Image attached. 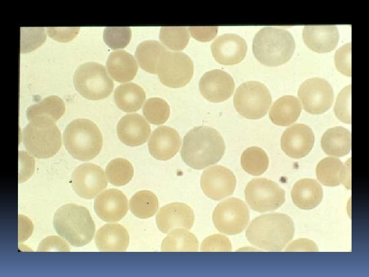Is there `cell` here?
Returning <instances> with one entry per match:
<instances>
[{
	"label": "cell",
	"mask_w": 369,
	"mask_h": 277,
	"mask_svg": "<svg viewBox=\"0 0 369 277\" xmlns=\"http://www.w3.org/2000/svg\"><path fill=\"white\" fill-rule=\"evenodd\" d=\"M225 148L224 140L217 130L208 126H198L184 136L180 154L188 166L200 170L218 162Z\"/></svg>",
	"instance_id": "cell-1"
},
{
	"label": "cell",
	"mask_w": 369,
	"mask_h": 277,
	"mask_svg": "<svg viewBox=\"0 0 369 277\" xmlns=\"http://www.w3.org/2000/svg\"><path fill=\"white\" fill-rule=\"evenodd\" d=\"M295 227L288 215L272 213L255 218L245 235L254 246L269 251L282 250L293 238Z\"/></svg>",
	"instance_id": "cell-2"
},
{
	"label": "cell",
	"mask_w": 369,
	"mask_h": 277,
	"mask_svg": "<svg viewBox=\"0 0 369 277\" xmlns=\"http://www.w3.org/2000/svg\"><path fill=\"white\" fill-rule=\"evenodd\" d=\"M53 223L58 234L74 247L86 245L94 236V222L89 211L83 206L63 205L55 212Z\"/></svg>",
	"instance_id": "cell-3"
},
{
	"label": "cell",
	"mask_w": 369,
	"mask_h": 277,
	"mask_svg": "<svg viewBox=\"0 0 369 277\" xmlns=\"http://www.w3.org/2000/svg\"><path fill=\"white\" fill-rule=\"evenodd\" d=\"M295 42L288 30L267 26L255 34L252 50L256 58L262 64L270 67L283 65L292 56Z\"/></svg>",
	"instance_id": "cell-4"
},
{
	"label": "cell",
	"mask_w": 369,
	"mask_h": 277,
	"mask_svg": "<svg viewBox=\"0 0 369 277\" xmlns=\"http://www.w3.org/2000/svg\"><path fill=\"white\" fill-rule=\"evenodd\" d=\"M66 149L74 159L88 161L100 153L103 144L102 136L98 126L86 118L71 121L63 133Z\"/></svg>",
	"instance_id": "cell-5"
},
{
	"label": "cell",
	"mask_w": 369,
	"mask_h": 277,
	"mask_svg": "<svg viewBox=\"0 0 369 277\" xmlns=\"http://www.w3.org/2000/svg\"><path fill=\"white\" fill-rule=\"evenodd\" d=\"M22 140L27 152L37 158L52 157L61 146L59 129L52 119L44 115L30 121L23 130Z\"/></svg>",
	"instance_id": "cell-6"
},
{
	"label": "cell",
	"mask_w": 369,
	"mask_h": 277,
	"mask_svg": "<svg viewBox=\"0 0 369 277\" xmlns=\"http://www.w3.org/2000/svg\"><path fill=\"white\" fill-rule=\"evenodd\" d=\"M73 83L77 91L85 98L99 100L112 93L114 84L106 68L96 62L80 65L73 75Z\"/></svg>",
	"instance_id": "cell-7"
},
{
	"label": "cell",
	"mask_w": 369,
	"mask_h": 277,
	"mask_svg": "<svg viewBox=\"0 0 369 277\" xmlns=\"http://www.w3.org/2000/svg\"><path fill=\"white\" fill-rule=\"evenodd\" d=\"M233 101L235 109L241 116L256 120L266 114L272 103V97L264 84L258 81H248L237 88Z\"/></svg>",
	"instance_id": "cell-8"
},
{
	"label": "cell",
	"mask_w": 369,
	"mask_h": 277,
	"mask_svg": "<svg viewBox=\"0 0 369 277\" xmlns=\"http://www.w3.org/2000/svg\"><path fill=\"white\" fill-rule=\"evenodd\" d=\"M244 195L250 208L258 212L274 211L285 202V191L275 182L257 178L250 181L245 187Z\"/></svg>",
	"instance_id": "cell-9"
},
{
	"label": "cell",
	"mask_w": 369,
	"mask_h": 277,
	"mask_svg": "<svg viewBox=\"0 0 369 277\" xmlns=\"http://www.w3.org/2000/svg\"><path fill=\"white\" fill-rule=\"evenodd\" d=\"M193 72V62L187 54L168 50L161 56L157 70L160 82L173 88L186 86L191 81Z\"/></svg>",
	"instance_id": "cell-10"
},
{
	"label": "cell",
	"mask_w": 369,
	"mask_h": 277,
	"mask_svg": "<svg viewBox=\"0 0 369 277\" xmlns=\"http://www.w3.org/2000/svg\"><path fill=\"white\" fill-rule=\"evenodd\" d=\"M250 219L249 209L239 199L231 197L219 203L213 213L215 227L220 232L235 235L241 232Z\"/></svg>",
	"instance_id": "cell-11"
},
{
	"label": "cell",
	"mask_w": 369,
	"mask_h": 277,
	"mask_svg": "<svg viewBox=\"0 0 369 277\" xmlns=\"http://www.w3.org/2000/svg\"><path fill=\"white\" fill-rule=\"evenodd\" d=\"M298 95L303 109L313 114H321L329 110L334 98L331 84L326 80L317 77L303 82L298 89Z\"/></svg>",
	"instance_id": "cell-12"
},
{
	"label": "cell",
	"mask_w": 369,
	"mask_h": 277,
	"mask_svg": "<svg viewBox=\"0 0 369 277\" xmlns=\"http://www.w3.org/2000/svg\"><path fill=\"white\" fill-rule=\"evenodd\" d=\"M71 186L80 197L94 198L108 186L104 170L92 163H84L77 167L71 177Z\"/></svg>",
	"instance_id": "cell-13"
},
{
	"label": "cell",
	"mask_w": 369,
	"mask_h": 277,
	"mask_svg": "<svg viewBox=\"0 0 369 277\" xmlns=\"http://www.w3.org/2000/svg\"><path fill=\"white\" fill-rule=\"evenodd\" d=\"M236 184L234 173L227 167L219 165L204 170L200 179L202 191L207 196L215 201L232 195Z\"/></svg>",
	"instance_id": "cell-14"
},
{
	"label": "cell",
	"mask_w": 369,
	"mask_h": 277,
	"mask_svg": "<svg viewBox=\"0 0 369 277\" xmlns=\"http://www.w3.org/2000/svg\"><path fill=\"white\" fill-rule=\"evenodd\" d=\"M235 85L227 72L214 69L204 73L199 82L201 94L207 100L219 103L228 100L234 92Z\"/></svg>",
	"instance_id": "cell-15"
},
{
	"label": "cell",
	"mask_w": 369,
	"mask_h": 277,
	"mask_svg": "<svg viewBox=\"0 0 369 277\" xmlns=\"http://www.w3.org/2000/svg\"><path fill=\"white\" fill-rule=\"evenodd\" d=\"M312 130L303 124H296L286 129L281 137V147L289 156L299 159L308 155L314 144Z\"/></svg>",
	"instance_id": "cell-16"
},
{
	"label": "cell",
	"mask_w": 369,
	"mask_h": 277,
	"mask_svg": "<svg viewBox=\"0 0 369 277\" xmlns=\"http://www.w3.org/2000/svg\"><path fill=\"white\" fill-rule=\"evenodd\" d=\"M247 49L244 39L234 33L219 36L211 46L215 61L224 65H233L241 62L245 56Z\"/></svg>",
	"instance_id": "cell-17"
},
{
	"label": "cell",
	"mask_w": 369,
	"mask_h": 277,
	"mask_svg": "<svg viewBox=\"0 0 369 277\" xmlns=\"http://www.w3.org/2000/svg\"><path fill=\"white\" fill-rule=\"evenodd\" d=\"M94 209L97 215L102 221L117 222L127 213L128 199L121 190L108 189L96 196L94 202Z\"/></svg>",
	"instance_id": "cell-18"
},
{
	"label": "cell",
	"mask_w": 369,
	"mask_h": 277,
	"mask_svg": "<svg viewBox=\"0 0 369 277\" xmlns=\"http://www.w3.org/2000/svg\"><path fill=\"white\" fill-rule=\"evenodd\" d=\"M195 217L192 208L183 203L174 202L162 207L156 221L158 229L168 233L176 228L189 229L193 225Z\"/></svg>",
	"instance_id": "cell-19"
},
{
	"label": "cell",
	"mask_w": 369,
	"mask_h": 277,
	"mask_svg": "<svg viewBox=\"0 0 369 277\" xmlns=\"http://www.w3.org/2000/svg\"><path fill=\"white\" fill-rule=\"evenodd\" d=\"M181 138L174 129L162 126L155 129L148 142V149L151 155L161 161H167L179 151Z\"/></svg>",
	"instance_id": "cell-20"
},
{
	"label": "cell",
	"mask_w": 369,
	"mask_h": 277,
	"mask_svg": "<svg viewBox=\"0 0 369 277\" xmlns=\"http://www.w3.org/2000/svg\"><path fill=\"white\" fill-rule=\"evenodd\" d=\"M116 130L120 141L130 147L145 143L151 134L149 124L141 115L136 113L122 116L117 124Z\"/></svg>",
	"instance_id": "cell-21"
},
{
	"label": "cell",
	"mask_w": 369,
	"mask_h": 277,
	"mask_svg": "<svg viewBox=\"0 0 369 277\" xmlns=\"http://www.w3.org/2000/svg\"><path fill=\"white\" fill-rule=\"evenodd\" d=\"M302 36L309 48L316 52L326 53L335 48L339 33L336 25H306Z\"/></svg>",
	"instance_id": "cell-22"
},
{
	"label": "cell",
	"mask_w": 369,
	"mask_h": 277,
	"mask_svg": "<svg viewBox=\"0 0 369 277\" xmlns=\"http://www.w3.org/2000/svg\"><path fill=\"white\" fill-rule=\"evenodd\" d=\"M95 244L102 252H124L129 244L130 238L127 229L117 223L106 224L97 231Z\"/></svg>",
	"instance_id": "cell-23"
},
{
	"label": "cell",
	"mask_w": 369,
	"mask_h": 277,
	"mask_svg": "<svg viewBox=\"0 0 369 277\" xmlns=\"http://www.w3.org/2000/svg\"><path fill=\"white\" fill-rule=\"evenodd\" d=\"M350 167L335 157H326L317 164L316 173L317 179L323 185L334 187L341 184L348 185Z\"/></svg>",
	"instance_id": "cell-24"
},
{
	"label": "cell",
	"mask_w": 369,
	"mask_h": 277,
	"mask_svg": "<svg viewBox=\"0 0 369 277\" xmlns=\"http://www.w3.org/2000/svg\"><path fill=\"white\" fill-rule=\"evenodd\" d=\"M106 66L110 75L119 83L132 80L138 70L134 56L124 50L112 52L107 58Z\"/></svg>",
	"instance_id": "cell-25"
},
{
	"label": "cell",
	"mask_w": 369,
	"mask_h": 277,
	"mask_svg": "<svg viewBox=\"0 0 369 277\" xmlns=\"http://www.w3.org/2000/svg\"><path fill=\"white\" fill-rule=\"evenodd\" d=\"M291 196L293 202L297 207L305 210L312 209L321 203L323 190L314 179H301L294 185Z\"/></svg>",
	"instance_id": "cell-26"
},
{
	"label": "cell",
	"mask_w": 369,
	"mask_h": 277,
	"mask_svg": "<svg viewBox=\"0 0 369 277\" xmlns=\"http://www.w3.org/2000/svg\"><path fill=\"white\" fill-rule=\"evenodd\" d=\"M301 111V105L295 96L286 95L277 99L269 111V117L273 123L286 126L298 119Z\"/></svg>",
	"instance_id": "cell-27"
},
{
	"label": "cell",
	"mask_w": 369,
	"mask_h": 277,
	"mask_svg": "<svg viewBox=\"0 0 369 277\" xmlns=\"http://www.w3.org/2000/svg\"><path fill=\"white\" fill-rule=\"evenodd\" d=\"M321 147L327 155L341 157L351 150V132L348 129L337 126L327 130L321 140Z\"/></svg>",
	"instance_id": "cell-28"
},
{
	"label": "cell",
	"mask_w": 369,
	"mask_h": 277,
	"mask_svg": "<svg viewBox=\"0 0 369 277\" xmlns=\"http://www.w3.org/2000/svg\"><path fill=\"white\" fill-rule=\"evenodd\" d=\"M113 97L119 109L126 112H132L141 108L146 95L139 85L128 83L119 85L115 90Z\"/></svg>",
	"instance_id": "cell-29"
},
{
	"label": "cell",
	"mask_w": 369,
	"mask_h": 277,
	"mask_svg": "<svg viewBox=\"0 0 369 277\" xmlns=\"http://www.w3.org/2000/svg\"><path fill=\"white\" fill-rule=\"evenodd\" d=\"M167 50L159 42L147 40L138 45L135 55L139 66L143 70L155 74L160 58Z\"/></svg>",
	"instance_id": "cell-30"
},
{
	"label": "cell",
	"mask_w": 369,
	"mask_h": 277,
	"mask_svg": "<svg viewBox=\"0 0 369 277\" xmlns=\"http://www.w3.org/2000/svg\"><path fill=\"white\" fill-rule=\"evenodd\" d=\"M199 243L196 236L187 229L176 228L171 231L161 245L163 252H196Z\"/></svg>",
	"instance_id": "cell-31"
},
{
	"label": "cell",
	"mask_w": 369,
	"mask_h": 277,
	"mask_svg": "<svg viewBox=\"0 0 369 277\" xmlns=\"http://www.w3.org/2000/svg\"><path fill=\"white\" fill-rule=\"evenodd\" d=\"M65 111L63 101L56 95H50L28 107L26 115L29 121L35 116L44 115L50 117L55 122L63 115Z\"/></svg>",
	"instance_id": "cell-32"
},
{
	"label": "cell",
	"mask_w": 369,
	"mask_h": 277,
	"mask_svg": "<svg viewBox=\"0 0 369 277\" xmlns=\"http://www.w3.org/2000/svg\"><path fill=\"white\" fill-rule=\"evenodd\" d=\"M159 203L156 195L149 190H141L135 193L130 200V209L136 217L147 219L158 211Z\"/></svg>",
	"instance_id": "cell-33"
},
{
	"label": "cell",
	"mask_w": 369,
	"mask_h": 277,
	"mask_svg": "<svg viewBox=\"0 0 369 277\" xmlns=\"http://www.w3.org/2000/svg\"><path fill=\"white\" fill-rule=\"evenodd\" d=\"M268 156L260 147L252 146L243 151L241 156V165L248 173L254 176L262 174L268 169Z\"/></svg>",
	"instance_id": "cell-34"
},
{
	"label": "cell",
	"mask_w": 369,
	"mask_h": 277,
	"mask_svg": "<svg viewBox=\"0 0 369 277\" xmlns=\"http://www.w3.org/2000/svg\"><path fill=\"white\" fill-rule=\"evenodd\" d=\"M106 173L109 182L116 186H124L129 183L134 175L132 164L123 158L111 160L107 165Z\"/></svg>",
	"instance_id": "cell-35"
},
{
	"label": "cell",
	"mask_w": 369,
	"mask_h": 277,
	"mask_svg": "<svg viewBox=\"0 0 369 277\" xmlns=\"http://www.w3.org/2000/svg\"><path fill=\"white\" fill-rule=\"evenodd\" d=\"M190 34L186 27H162L159 38L162 43L170 49L183 50L190 39Z\"/></svg>",
	"instance_id": "cell-36"
},
{
	"label": "cell",
	"mask_w": 369,
	"mask_h": 277,
	"mask_svg": "<svg viewBox=\"0 0 369 277\" xmlns=\"http://www.w3.org/2000/svg\"><path fill=\"white\" fill-rule=\"evenodd\" d=\"M142 112L149 122L159 125L168 120L170 113V106L162 98L152 97L146 101L142 108Z\"/></svg>",
	"instance_id": "cell-37"
},
{
	"label": "cell",
	"mask_w": 369,
	"mask_h": 277,
	"mask_svg": "<svg viewBox=\"0 0 369 277\" xmlns=\"http://www.w3.org/2000/svg\"><path fill=\"white\" fill-rule=\"evenodd\" d=\"M131 30L128 27H107L104 30V41L112 49L126 47L131 38Z\"/></svg>",
	"instance_id": "cell-38"
},
{
	"label": "cell",
	"mask_w": 369,
	"mask_h": 277,
	"mask_svg": "<svg viewBox=\"0 0 369 277\" xmlns=\"http://www.w3.org/2000/svg\"><path fill=\"white\" fill-rule=\"evenodd\" d=\"M336 116L341 122L351 124V85L339 93L334 108Z\"/></svg>",
	"instance_id": "cell-39"
},
{
	"label": "cell",
	"mask_w": 369,
	"mask_h": 277,
	"mask_svg": "<svg viewBox=\"0 0 369 277\" xmlns=\"http://www.w3.org/2000/svg\"><path fill=\"white\" fill-rule=\"evenodd\" d=\"M21 34V52H27L39 46L46 39L44 28L24 29Z\"/></svg>",
	"instance_id": "cell-40"
},
{
	"label": "cell",
	"mask_w": 369,
	"mask_h": 277,
	"mask_svg": "<svg viewBox=\"0 0 369 277\" xmlns=\"http://www.w3.org/2000/svg\"><path fill=\"white\" fill-rule=\"evenodd\" d=\"M231 250L232 245L229 239L220 234H215L206 238L200 246V251L203 252H229Z\"/></svg>",
	"instance_id": "cell-41"
},
{
	"label": "cell",
	"mask_w": 369,
	"mask_h": 277,
	"mask_svg": "<svg viewBox=\"0 0 369 277\" xmlns=\"http://www.w3.org/2000/svg\"><path fill=\"white\" fill-rule=\"evenodd\" d=\"M334 61L336 67L340 72L351 76V42L343 45L336 50Z\"/></svg>",
	"instance_id": "cell-42"
},
{
	"label": "cell",
	"mask_w": 369,
	"mask_h": 277,
	"mask_svg": "<svg viewBox=\"0 0 369 277\" xmlns=\"http://www.w3.org/2000/svg\"><path fill=\"white\" fill-rule=\"evenodd\" d=\"M70 247L62 238L57 236H49L44 239L39 244L37 251L69 252Z\"/></svg>",
	"instance_id": "cell-43"
},
{
	"label": "cell",
	"mask_w": 369,
	"mask_h": 277,
	"mask_svg": "<svg viewBox=\"0 0 369 277\" xmlns=\"http://www.w3.org/2000/svg\"><path fill=\"white\" fill-rule=\"evenodd\" d=\"M19 174L18 181L23 182L29 178L33 173L34 170V160L26 152L19 153Z\"/></svg>",
	"instance_id": "cell-44"
},
{
	"label": "cell",
	"mask_w": 369,
	"mask_h": 277,
	"mask_svg": "<svg viewBox=\"0 0 369 277\" xmlns=\"http://www.w3.org/2000/svg\"><path fill=\"white\" fill-rule=\"evenodd\" d=\"M79 27H47L49 36L62 42H67L72 39L78 33Z\"/></svg>",
	"instance_id": "cell-45"
},
{
	"label": "cell",
	"mask_w": 369,
	"mask_h": 277,
	"mask_svg": "<svg viewBox=\"0 0 369 277\" xmlns=\"http://www.w3.org/2000/svg\"><path fill=\"white\" fill-rule=\"evenodd\" d=\"M188 29L192 37L200 42H209L216 35L218 27H189Z\"/></svg>",
	"instance_id": "cell-46"
},
{
	"label": "cell",
	"mask_w": 369,
	"mask_h": 277,
	"mask_svg": "<svg viewBox=\"0 0 369 277\" xmlns=\"http://www.w3.org/2000/svg\"><path fill=\"white\" fill-rule=\"evenodd\" d=\"M286 251H318L316 244L307 239H299L291 243L285 249Z\"/></svg>",
	"instance_id": "cell-47"
},
{
	"label": "cell",
	"mask_w": 369,
	"mask_h": 277,
	"mask_svg": "<svg viewBox=\"0 0 369 277\" xmlns=\"http://www.w3.org/2000/svg\"><path fill=\"white\" fill-rule=\"evenodd\" d=\"M33 226L31 220L26 216L18 215V241L24 242L31 235Z\"/></svg>",
	"instance_id": "cell-48"
}]
</instances>
